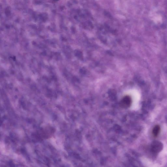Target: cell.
<instances>
[{
	"label": "cell",
	"mask_w": 167,
	"mask_h": 167,
	"mask_svg": "<svg viewBox=\"0 0 167 167\" xmlns=\"http://www.w3.org/2000/svg\"><path fill=\"white\" fill-rule=\"evenodd\" d=\"M161 130L160 127L159 125L155 126L153 130V134L154 136L156 138L159 135Z\"/></svg>",
	"instance_id": "3957f363"
},
{
	"label": "cell",
	"mask_w": 167,
	"mask_h": 167,
	"mask_svg": "<svg viewBox=\"0 0 167 167\" xmlns=\"http://www.w3.org/2000/svg\"><path fill=\"white\" fill-rule=\"evenodd\" d=\"M163 148V144L160 142L155 141L151 144V149L155 153H158L160 152Z\"/></svg>",
	"instance_id": "6da1fadb"
},
{
	"label": "cell",
	"mask_w": 167,
	"mask_h": 167,
	"mask_svg": "<svg viewBox=\"0 0 167 167\" xmlns=\"http://www.w3.org/2000/svg\"><path fill=\"white\" fill-rule=\"evenodd\" d=\"M131 99L129 96H126L121 100L120 103L121 106L124 108H127L131 105Z\"/></svg>",
	"instance_id": "7a4b0ae2"
}]
</instances>
